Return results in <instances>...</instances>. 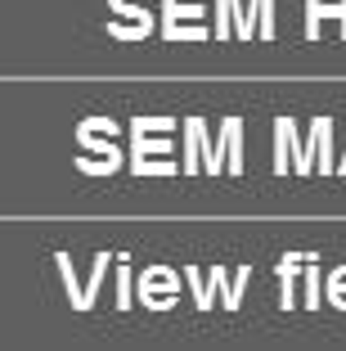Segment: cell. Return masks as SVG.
<instances>
[{
    "mask_svg": "<svg viewBox=\"0 0 346 351\" xmlns=\"http://www.w3.org/2000/svg\"><path fill=\"white\" fill-rule=\"evenodd\" d=\"M131 126H144V131H158V135H166L175 122H171V117H135Z\"/></svg>",
    "mask_w": 346,
    "mask_h": 351,
    "instance_id": "obj_22",
    "label": "cell"
},
{
    "mask_svg": "<svg viewBox=\"0 0 346 351\" xmlns=\"http://www.w3.org/2000/svg\"><path fill=\"white\" fill-rule=\"evenodd\" d=\"M337 176H346V154H342V162H337Z\"/></svg>",
    "mask_w": 346,
    "mask_h": 351,
    "instance_id": "obj_24",
    "label": "cell"
},
{
    "mask_svg": "<svg viewBox=\"0 0 346 351\" xmlns=\"http://www.w3.org/2000/svg\"><path fill=\"white\" fill-rule=\"evenodd\" d=\"M328 126H333L328 117H315V122H310V140H306V145L297 149V158H293V171L297 176H310V171H315V149L324 145V131H328Z\"/></svg>",
    "mask_w": 346,
    "mask_h": 351,
    "instance_id": "obj_4",
    "label": "cell"
},
{
    "mask_svg": "<svg viewBox=\"0 0 346 351\" xmlns=\"http://www.w3.org/2000/svg\"><path fill=\"white\" fill-rule=\"evenodd\" d=\"M230 27H234V14H230V0L216 5V41H230Z\"/></svg>",
    "mask_w": 346,
    "mask_h": 351,
    "instance_id": "obj_21",
    "label": "cell"
},
{
    "mask_svg": "<svg viewBox=\"0 0 346 351\" xmlns=\"http://www.w3.org/2000/svg\"><path fill=\"white\" fill-rule=\"evenodd\" d=\"M306 306H310V311L319 306V270H315V257L306 261Z\"/></svg>",
    "mask_w": 346,
    "mask_h": 351,
    "instance_id": "obj_20",
    "label": "cell"
},
{
    "mask_svg": "<svg viewBox=\"0 0 346 351\" xmlns=\"http://www.w3.org/2000/svg\"><path fill=\"white\" fill-rule=\"evenodd\" d=\"M108 36H112V41H149L153 27H144V23H131V27H122V23H108Z\"/></svg>",
    "mask_w": 346,
    "mask_h": 351,
    "instance_id": "obj_16",
    "label": "cell"
},
{
    "mask_svg": "<svg viewBox=\"0 0 346 351\" xmlns=\"http://www.w3.org/2000/svg\"><path fill=\"white\" fill-rule=\"evenodd\" d=\"M315 257V252H288V257H279V306L284 311H293L297 306V298H293V275H297V266H301V261H310Z\"/></svg>",
    "mask_w": 346,
    "mask_h": 351,
    "instance_id": "obj_5",
    "label": "cell"
},
{
    "mask_svg": "<svg viewBox=\"0 0 346 351\" xmlns=\"http://www.w3.org/2000/svg\"><path fill=\"white\" fill-rule=\"evenodd\" d=\"M77 145L90 149V154H99V158H122V149L112 145V135L108 140H95V131H77Z\"/></svg>",
    "mask_w": 346,
    "mask_h": 351,
    "instance_id": "obj_10",
    "label": "cell"
},
{
    "mask_svg": "<svg viewBox=\"0 0 346 351\" xmlns=\"http://www.w3.org/2000/svg\"><path fill=\"white\" fill-rule=\"evenodd\" d=\"M82 131H103V135H117V122L112 117H86V122H77Z\"/></svg>",
    "mask_w": 346,
    "mask_h": 351,
    "instance_id": "obj_23",
    "label": "cell"
},
{
    "mask_svg": "<svg viewBox=\"0 0 346 351\" xmlns=\"http://www.w3.org/2000/svg\"><path fill=\"white\" fill-rule=\"evenodd\" d=\"M135 293H131V270H126V257H122V270H117V311H131Z\"/></svg>",
    "mask_w": 346,
    "mask_h": 351,
    "instance_id": "obj_18",
    "label": "cell"
},
{
    "mask_svg": "<svg viewBox=\"0 0 346 351\" xmlns=\"http://www.w3.org/2000/svg\"><path fill=\"white\" fill-rule=\"evenodd\" d=\"M162 289H180V275L175 270H166V266H149L140 275V302L149 311H166V306H175V298H162Z\"/></svg>",
    "mask_w": 346,
    "mask_h": 351,
    "instance_id": "obj_1",
    "label": "cell"
},
{
    "mask_svg": "<svg viewBox=\"0 0 346 351\" xmlns=\"http://www.w3.org/2000/svg\"><path fill=\"white\" fill-rule=\"evenodd\" d=\"M184 171V167L175 162H153V158H131V176H175Z\"/></svg>",
    "mask_w": 346,
    "mask_h": 351,
    "instance_id": "obj_11",
    "label": "cell"
},
{
    "mask_svg": "<svg viewBox=\"0 0 346 351\" xmlns=\"http://www.w3.org/2000/svg\"><path fill=\"white\" fill-rule=\"evenodd\" d=\"M319 19H337V23H342V41H346V0H342V5L306 0V41H319Z\"/></svg>",
    "mask_w": 346,
    "mask_h": 351,
    "instance_id": "obj_3",
    "label": "cell"
},
{
    "mask_svg": "<svg viewBox=\"0 0 346 351\" xmlns=\"http://www.w3.org/2000/svg\"><path fill=\"white\" fill-rule=\"evenodd\" d=\"M247 279H252V266H238V275H234V284H230V293H225V311H238L243 306V289H247Z\"/></svg>",
    "mask_w": 346,
    "mask_h": 351,
    "instance_id": "obj_13",
    "label": "cell"
},
{
    "mask_svg": "<svg viewBox=\"0 0 346 351\" xmlns=\"http://www.w3.org/2000/svg\"><path fill=\"white\" fill-rule=\"evenodd\" d=\"M108 14H126L131 23H144V27H158V23H153V14L144 10V5H126V0H108Z\"/></svg>",
    "mask_w": 346,
    "mask_h": 351,
    "instance_id": "obj_15",
    "label": "cell"
},
{
    "mask_svg": "<svg viewBox=\"0 0 346 351\" xmlns=\"http://www.w3.org/2000/svg\"><path fill=\"white\" fill-rule=\"evenodd\" d=\"M54 266H59V275H63V289H68V302H72V311H82L86 284H77V270H72V257H68V252H54Z\"/></svg>",
    "mask_w": 346,
    "mask_h": 351,
    "instance_id": "obj_7",
    "label": "cell"
},
{
    "mask_svg": "<svg viewBox=\"0 0 346 351\" xmlns=\"http://www.w3.org/2000/svg\"><path fill=\"white\" fill-rule=\"evenodd\" d=\"M198 19L203 14V5H175V0H162V23H175V19Z\"/></svg>",
    "mask_w": 346,
    "mask_h": 351,
    "instance_id": "obj_19",
    "label": "cell"
},
{
    "mask_svg": "<svg viewBox=\"0 0 346 351\" xmlns=\"http://www.w3.org/2000/svg\"><path fill=\"white\" fill-rule=\"evenodd\" d=\"M162 36L166 41H207L203 27H180V23H162Z\"/></svg>",
    "mask_w": 346,
    "mask_h": 351,
    "instance_id": "obj_17",
    "label": "cell"
},
{
    "mask_svg": "<svg viewBox=\"0 0 346 351\" xmlns=\"http://www.w3.org/2000/svg\"><path fill=\"white\" fill-rule=\"evenodd\" d=\"M149 154H175L171 140H153L144 126H131V158H149Z\"/></svg>",
    "mask_w": 346,
    "mask_h": 351,
    "instance_id": "obj_6",
    "label": "cell"
},
{
    "mask_svg": "<svg viewBox=\"0 0 346 351\" xmlns=\"http://www.w3.org/2000/svg\"><path fill=\"white\" fill-rule=\"evenodd\" d=\"M297 126L293 117H275V171L288 176V158H297Z\"/></svg>",
    "mask_w": 346,
    "mask_h": 351,
    "instance_id": "obj_2",
    "label": "cell"
},
{
    "mask_svg": "<svg viewBox=\"0 0 346 351\" xmlns=\"http://www.w3.org/2000/svg\"><path fill=\"white\" fill-rule=\"evenodd\" d=\"M184 284H189V293H194L198 311H212L216 306V302H212V284H203V275H198L194 266H184Z\"/></svg>",
    "mask_w": 346,
    "mask_h": 351,
    "instance_id": "obj_9",
    "label": "cell"
},
{
    "mask_svg": "<svg viewBox=\"0 0 346 351\" xmlns=\"http://www.w3.org/2000/svg\"><path fill=\"white\" fill-rule=\"evenodd\" d=\"M103 275H108V252H99V257H95V270H90V279H86V298H82V311H90V306H95V293L103 289Z\"/></svg>",
    "mask_w": 346,
    "mask_h": 351,
    "instance_id": "obj_8",
    "label": "cell"
},
{
    "mask_svg": "<svg viewBox=\"0 0 346 351\" xmlns=\"http://www.w3.org/2000/svg\"><path fill=\"white\" fill-rule=\"evenodd\" d=\"M117 167H122V158H77V171H86V176H112L117 171Z\"/></svg>",
    "mask_w": 346,
    "mask_h": 351,
    "instance_id": "obj_12",
    "label": "cell"
},
{
    "mask_svg": "<svg viewBox=\"0 0 346 351\" xmlns=\"http://www.w3.org/2000/svg\"><path fill=\"white\" fill-rule=\"evenodd\" d=\"M256 36L261 41H275V5L270 0H256Z\"/></svg>",
    "mask_w": 346,
    "mask_h": 351,
    "instance_id": "obj_14",
    "label": "cell"
}]
</instances>
